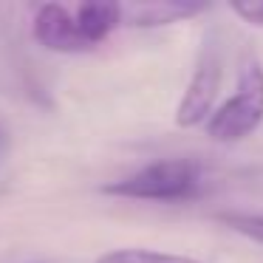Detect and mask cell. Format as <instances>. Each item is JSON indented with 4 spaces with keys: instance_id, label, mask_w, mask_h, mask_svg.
<instances>
[{
    "instance_id": "cell-1",
    "label": "cell",
    "mask_w": 263,
    "mask_h": 263,
    "mask_svg": "<svg viewBox=\"0 0 263 263\" xmlns=\"http://www.w3.org/2000/svg\"><path fill=\"white\" fill-rule=\"evenodd\" d=\"M204 125L206 136L218 144L240 142L263 125V65L257 60H249L240 68L235 93L212 110Z\"/></svg>"
},
{
    "instance_id": "cell-2",
    "label": "cell",
    "mask_w": 263,
    "mask_h": 263,
    "mask_svg": "<svg viewBox=\"0 0 263 263\" xmlns=\"http://www.w3.org/2000/svg\"><path fill=\"white\" fill-rule=\"evenodd\" d=\"M198 187V167L187 159H161L130 176L110 181L102 193L133 201H184Z\"/></svg>"
},
{
    "instance_id": "cell-3",
    "label": "cell",
    "mask_w": 263,
    "mask_h": 263,
    "mask_svg": "<svg viewBox=\"0 0 263 263\" xmlns=\"http://www.w3.org/2000/svg\"><path fill=\"white\" fill-rule=\"evenodd\" d=\"M221 91V57L215 51H206L184 91L181 102L176 108V125L178 127H198L210 119L215 97Z\"/></svg>"
},
{
    "instance_id": "cell-4",
    "label": "cell",
    "mask_w": 263,
    "mask_h": 263,
    "mask_svg": "<svg viewBox=\"0 0 263 263\" xmlns=\"http://www.w3.org/2000/svg\"><path fill=\"white\" fill-rule=\"evenodd\" d=\"M31 34L48 51H60V54L91 51V46L82 40L80 29H77L74 12H68L60 3H46V6L37 9L34 20H31Z\"/></svg>"
},
{
    "instance_id": "cell-5",
    "label": "cell",
    "mask_w": 263,
    "mask_h": 263,
    "mask_svg": "<svg viewBox=\"0 0 263 263\" xmlns=\"http://www.w3.org/2000/svg\"><path fill=\"white\" fill-rule=\"evenodd\" d=\"M206 3H193V0H150V3H119L122 26H136V29H159V26H173L181 20L198 17L206 12Z\"/></svg>"
},
{
    "instance_id": "cell-6",
    "label": "cell",
    "mask_w": 263,
    "mask_h": 263,
    "mask_svg": "<svg viewBox=\"0 0 263 263\" xmlns=\"http://www.w3.org/2000/svg\"><path fill=\"white\" fill-rule=\"evenodd\" d=\"M74 20L82 40L93 48L110 31H116L122 26V12H119V3H114V0H88V3H80L74 9Z\"/></svg>"
},
{
    "instance_id": "cell-7",
    "label": "cell",
    "mask_w": 263,
    "mask_h": 263,
    "mask_svg": "<svg viewBox=\"0 0 263 263\" xmlns=\"http://www.w3.org/2000/svg\"><path fill=\"white\" fill-rule=\"evenodd\" d=\"M97 263H201L195 257L176 255V252H159V249H110L97 257Z\"/></svg>"
},
{
    "instance_id": "cell-8",
    "label": "cell",
    "mask_w": 263,
    "mask_h": 263,
    "mask_svg": "<svg viewBox=\"0 0 263 263\" xmlns=\"http://www.w3.org/2000/svg\"><path fill=\"white\" fill-rule=\"evenodd\" d=\"M218 221L227 223L232 232L243 235V238L263 243V215H252V212H221Z\"/></svg>"
},
{
    "instance_id": "cell-9",
    "label": "cell",
    "mask_w": 263,
    "mask_h": 263,
    "mask_svg": "<svg viewBox=\"0 0 263 263\" xmlns=\"http://www.w3.org/2000/svg\"><path fill=\"white\" fill-rule=\"evenodd\" d=\"M232 14H238L246 26H255V29H263V0H235L229 3Z\"/></svg>"
}]
</instances>
